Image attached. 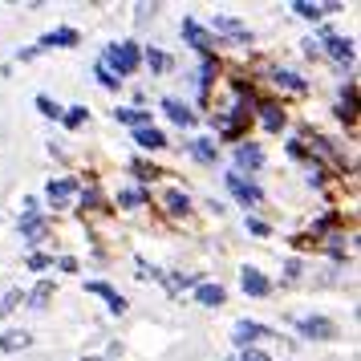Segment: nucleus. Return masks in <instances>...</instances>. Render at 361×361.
<instances>
[{"label": "nucleus", "mask_w": 361, "mask_h": 361, "mask_svg": "<svg viewBox=\"0 0 361 361\" xmlns=\"http://www.w3.org/2000/svg\"><path fill=\"white\" fill-rule=\"evenodd\" d=\"M102 66L110 69L118 82L130 78L134 69L142 66V49H138V41H114V45L106 49V57H102Z\"/></svg>", "instance_id": "obj_1"}, {"label": "nucleus", "mask_w": 361, "mask_h": 361, "mask_svg": "<svg viewBox=\"0 0 361 361\" xmlns=\"http://www.w3.org/2000/svg\"><path fill=\"white\" fill-rule=\"evenodd\" d=\"M293 325L300 329L305 337H312V341H337V337H341V333H337V325H333L329 317H296Z\"/></svg>", "instance_id": "obj_2"}, {"label": "nucleus", "mask_w": 361, "mask_h": 361, "mask_svg": "<svg viewBox=\"0 0 361 361\" xmlns=\"http://www.w3.org/2000/svg\"><path fill=\"white\" fill-rule=\"evenodd\" d=\"M224 179H228V191H231L235 199H240L244 207H256V203H264V191H260V187H256L252 179H244V175H235V171H228Z\"/></svg>", "instance_id": "obj_3"}, {"label": "nucleus", "mask_w": 361, "mask_h": 361, "mask_svg": "<svg viewBox=\"0 0 361 361\" xmlns=\"http://www.w3.org/2000/svg\"><path fill=\"white\" fill-rule=\"evenodd\" d=\"M183 37H187V45H195V49L203 53V57L212 53V45H224L219 37H212L207 29H203V25H199V20H191V17L183 20Z\"/></svg>", "instance_id": "obj_4"}, {"label": "nucleus", "mask_w": 361, "mask_h": 361, "mask_svg": "<svg viewBox=\"0 0 361 361\" xmlns=\"http://www.w3.org/2000/svg\"><path fill=\"white\" fill-rule=\"evenodd\" d=\"M45 231H49V219H45L41 212H25L20 215V240H25V244H41Z\"/></svg>", "instance_id": "obj_5"}, {"label": "nucleus", "mask_w": 361, "mask_h": 361, "mask_svg": "<svg viewBox=\"0 0 361 361\" xmlns=\"http://www.w3.org/2000/svg\"><path fill=\"white\" fill-rule=\"evenodd\" d=\"M207 33H224V37H231V41H240V45H252V33H247V25L244 20H235V17H215L212 20V29Z\"/></svg>", "instance_id": "obj_6"}, {"label": "nucleus", "mask_w": 361, "mask_h": 361, "mask_svg": "<svg viewBox=\"0 0 361 361\" xmlns=\"http://www.w3.org/2000/svg\"><path fill=\"white\" fill-rule=\"evenodd\" d=\"M85 293L102 296V300H106V309H110V312H118V317H122V312L130 309V305H126V296L118 293V288H110L106 280H90V284H85Z\"/></svg>", "instance_id": "obj_7"}, {"label": "nucleus", "mask_w": 361, "mask_h": 361, "mask_svg": "<svg viewBox=\"0 0 361 361\" xmlns=\"http://www.w3.org/2000/svg\"><path fill=\"white\" fill-rule=\"evenodd\" d=\"M78 41H82V33L66 25V29H53V33H45V37L33 45V49H37V53H41V49H73Z\"/></svg>", "instance_id": "obj_8"}, {"label": "nucleus", "mask_w": 361, "mask_h": 361, "mask_svg": "<svg viewBox=\"0 0 361 361\" xmlns=\"http://www.w3.org/2000/svg\"><path fill=\"white\" fill-rule=\"evenodd\" d=\"M264 337H276V333L268 325H260V321H235V345H240V349L264 341Z\"/></svg>", "instance_id": "obj_9"}, {"label": "nucleus", "mask_w": 361, "mask_h": 361, "mask_svg": "<svg viewBox=\"0 0 361 361\" xmlns=\"http://www.w3.org/2000/svg\"><path fill=\"white\" fill-rule=\"evenodd\" d=\"M45 199H49V207H69L73 199H78V183L73 179H57L45 187Z\"/></svg>", "instance_id": "obj_10"}, {"label": "nucleus", "mask_w": 361, "mask_h": 361, "mask_svg": "<svg viewBox=\"0 0 361 361\" xmlns=\"http://www.w3.org/2000/svg\"><path fill=\"white\" fill-rule=\"evenodd\" d=\"M325 53L337 61V66H353V41L337 33H325Z\"/></svg>", "instance_id": "obj_11"}, {"label": "nucleus", "mask_w": 361, "mask_h": 361, "mask_svg": "<svg viewBox=\"0 0 361 361\" xmlns=\"http://www.w3.org/2000/svg\"><path fill=\"white\" fill-rule=\"evenodd\" d=\"M240 284H244V293H247V296H268V293H272V280L264 276L260 268H252V264H247L244 272H240Z\"/></svg>", "instance_id": "obj_12"}, {"label": "nucleus", "mask_w": 361, "mask_h": 361, "mask_svg": "<svg viewBox=\"0 0 361 361\" xmlns=\"http://www.w3.org/2000/svg\"><path fill=\"white\" fill-rule=\"evenodd\" d=\"M195 300L203 305V309H219V305L228 300V288H224V284H207V280H199L195 284Z\"/></svg>", "instance_id": "obj_13"}, {"label": "nucleus", "mask_w": 361, "mask_h": 361, "mask_svg": "<svg viewBox=\"0 0 361 361\" xmlns=\"http://www.w3.org/2000/svg\"><path fill=\"white\" fill-rule=\"evenodd\" d=\"M235 166H240V171H260L264 166V150L256 147V142H240V147H235ZM240 171H235V175H240Z\"/></svg>", "instance_id": "obj_14"}, {"label": "nucleus", "mask_w": 361, "mask_h": 361, "mask_svg": "<svg viewBox=\"0 0 361 361\" xmlns=\"http://www.w3.org/2000/svg\"><path fill=\"white\" fill-rule=\"evenodd\" d=\"M260 122H264V130H268V134H280V130H284V122H288V118H284V110H280V106H272V102H264V106H260Z\"/></svg>", "instance_id": "obj_15"}, {"label": "nucleus", "mask_w": 361, "mask_h": 361, "mask_svg": "<svg viewBox=\"0 0 361 361\" xmlns=\"http://www.w3.org/2000/svg\"><path fill=\"white\" fill-rule=\"evenodd\" d=\"M33 337L25 333V329H8L4 337H0V353H20V349H29Z\"/></svg>", "instance_id": "obj_16"}, {"label": "nucleus", "mask_w": 361, "mask_h": 361, "mask_svg": "<svg viewBox=\"0 0 361 361\" xmlns=\"http://www.w3.org/2000/svg\"><path fill=\"white\" fill-rule=\"evenodd\" d=\"M134 142L142 150H163L166 147V134L159 126H142V130H134Z\"/></svg>", "instance_id": "obj_17"}, {"label": "nucleus", "mask_w": 361, "mask_h": 361, "mask_svg": "<svg viewBox=\"0 0 361 361\" xmlns=\"http://www.w3.org/2000/svg\"><path fill=\"white\" fill-rule=\"evenodd\" d=\"M163 110H166V118H171L175 126H195V114H191V110H187L179 98H166V102H163Z\"/></svg>", "instance_id": "obj_18"}, {"label": "nucleus", "mask_w": 361, "mask_h": 361, "mask_svg": "<svg viewBox=\"0 0 361 361\" xmlns=\"http://www.w3.org/2000/svg\"><path fill=\"white\" fill-rule=\"evenodd\" d=\"M114 122H126V126H134V130H142V126H150V110H130V106H118V110H114Z\"/></svg>", "instance_id": "obj_19"}, {"label": "nucleus", "mask_w": 361, "mask_h": 361, "mask_svg": "<svg viewBox=\"0 0 361 361\" xmlns=\"http://www.w3.org/2000/svg\"><path fill=\"white\" fill-rule=\"evenodd\" d=\"M272 82L284 85V90H293V94H309V82H305L300 73H293V69H276V73H272Z\"/></svg>", "instance_id": "obj_20"}, {"label": "nucleus", "mask_w": 361, "mask_h": 361, "mask_svg": "<svg viewBox=\"0 0 361 361\" xmlns=\"http://www.w3.org/2000/svg\"><path fill=\"white\" fill-rule=\"evenodd\" d=\"M25 300H29V309L41 312V309H45V305L53 300V280H41V284H37V288H33L29 296H25Z\"/></svg>", "instance_id": "obj_21"}, {"label": "nucleus", "mask_w": 361, "mask_h": 361, "mask_svg": "<svg viewBox=\"0 0 361 361\" xmlns=\"http://www.w3.org/2000/svg\"><path fill=\"white\" fill-rule=\"evenodd\" d=\"M191 154H195L199 163H215V159H219V147H215L212 138H195V142H191Z\"/></svg>", "instance_id": "obj_22"}, {"label": "nucleus", "mask_w": 361, "mask_h": 361, "mask_svg": "<svg viewBox=\"0 0 361 361\" xmlns=\"http://www.w3.org/2000/svg\"><path fill=\"white\" fill-rule=\"evenodd\" d=\"M163 203H166V212H175V215L191 212V199H187V191H166Z\"/></svg>", "instance_id": "obj_23"}, {"label": "nucleus", "mask_w": 361, "mask_h": 361, "mask_svg": "<svg viewBox=\"0 0 361 361\" xmlns=\"http://www.w3.org/2000/svg\"><path fill=\"white\" fill-rule=\"evenodd\" d=\"M85 118H90V110H85V106H69V114H61V122H66V130H82Z\"/></svg>", "instance_id": "obj_24"}, {"label": "nucleus", "mask_w": 361, "mask_h": 361, "mask_svg": "<svg viewBox=\"0 0 361 361\" xmlns=\"http://www.w3.org/2000/svg\"><path fill=\"white\" fill-rule=\"evenodd\" d=\"M142 61H147L154 73H166V69H171V57H166L163 49H147V53H142Z\"/></svg>", "instance_id": "obj_25"}, {"label": "nucleus", "mask_w": 361, "mask_h": 361, "mask_svg": "<svg viewBox=\"0 0 361 361\" xmlns=\"http://www.w3.org/2000/svg\"><path fill=\"white\" fill-rule=\"evenodd\" d=\"M118 203H122V207H142V203H147V191L126 187V191H118Z\"/></svg>", "instance_id": "obj_26"}, {"label": "nucleus", "mask_w": 361, "mask_h": 361, "mask_svg": "<svg viewBox=\"0 0 361 361\" xmlns=\"http://www.w3.org/2000/svg\"><path fill=\"white\" fill-rule=\"evenodd\" d=\"M293 13H296V17H305V20H321V17H325V13H321V4H309V0H296Z\"/></svg>", "instance_id": "obj_27"}, {"label": "nucleus", "mask_w": 361, "mask_h": 361, "mask_svg": "<svg viewBox=\"0 0 361 361\" xmlns=\"http://www.w3.org/2000/svg\"><path fill=\"white\" fill-rule=\"evenodd\" d=\"M20 300H25V293H20V288H8V293H4V300H0V317H8Z\"/></svg>", "instance_id": "obj_28"}, {"label": "nucleus", "mask_w": 361, "mask_h": 361, "mask_svg": "<svg viewBox=\"0 0 361 361\" xmlns=\"http://www.w3.org/2000/svg\"><path fill=\"white\" fill-rule=\"evenodd\" d=\"M37 110H41L45 118H61V114H66V110H61L53 98H45V94H37Z\"/></svg>", "instance_id": "obj_29"}, {"label": "nucleus", "mask_w": 361, "mask_h": 361, "mask_svg": "<svg viewBox=\"0 0 361 361\" xmlns=\"http://www.w3.org/2000/svg\"><path fill=\"white\" fill-rule=\"evenodd\" d=\"M212 78H215V61H212V57H203V66H199V90H203V94H207Z\"/></svg>", "instance_id": "obj_30"}, {"label": "nucleus", "mask_w": 361, "mask_h": 361, "mask_svg": "<svg viewBox=\"0 0 361 361\" xmlns=\"http://www.w3.org/2000/svg\"><path fill=\"white\" fill-rule=\"evenodd\" d=\"M94 73H98V82L106 85V90H118V85H122V82H118V78H114V73H110V69L102 66V61H98V66H94Z\"/></svg>", "instance_id": "obj_31"}, {"label": "nucleus", "mask_w": 361, "mask_h": 361, "mask_svg": "<svg viewBox=\"0 0 361 361\" xmlns=\"http://www.w3.org/2000/svg\"><path fill=\"white\" fill-rule=\"evenodd\" d=\"M240 361H272L264 349H256V345H247V349H240Z\"/></svg>", "instance_id": "obj_32"}, {"label": "nucleus", "mask_w": 361, "mask_h": 361, "mask_svg": "<svg viewBox=\"0 0 361 361\" xmlns=\"http://www.w3.org/2000/svg\"><path fill=\"white\" fill-rule=\"evenodd\" d=\"M49 264H53V256H45V252H33V256H29V268H33V272L49 268Z\"/></svg>", "instance_id": "obj_33"}, {"label": "nucleus", "mask_w": 361, "mask_h": 361, "mask_svg": "<svg viewBox=\"0 0 361 361\" xmlns=\"http://www.w3.org/2000/svg\"><path fill=\"white\" fill-rule=\"evenodd\" d=\"M247 231H256V235H272V228H268L264 219H256V215H247Z\"/></svg>", "instance_id": "obj_34"}, {"label": "nucleus", "mask_w": 361, "mask_h": 361, "mask_svg": "<svg viewBox=\"0 0 361 361\" xmlns=\"http://www.w3.org/2000/svg\"><path fill=\"white\" fill-rule=\"evenodd\" d=\"M57 268H61V272H78V260H73V256H61V260H57Z\"/></svg>", "instance_id": "obj_35"}, {"label": "nucleus", "mask_w": 361, "mask_h": 361, "mask_svg": "<svg viewBox=\"0 0 361 361\" xmlns=\"http://www.w3.org/2000/svg\"><path fill=\"white\" fill-rule=\"evenodd\" d=\"M288 154H293V159H305V154H309V150L300 147V142H288Z\"/></svg>", "instance_id": "obj_36"}, {"label": "nucleus", "mask_w": 361, "mask_h": 361, "mask_svg": "<svg viewBox=\"0 0 361 361\" xmlns=\"http://www.w3.org/2000/svg\"><path fill=\"white\" fill-rule=\"evenodd\" d=\"M85 361H98V357H85Z\"/></svg>", "instance_id": "obj_37"}]
</instances>
